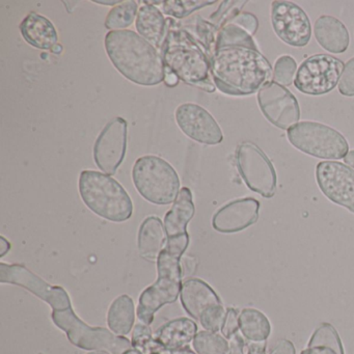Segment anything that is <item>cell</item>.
Returning <instances> with one entry per match:
<instances>
[{
  "instance_id": "cell-37",
  "label": "cell",
  "mask_w": 354,
  "mask_h": 354,
  "mask_svg": "<svg viewBox=\"0 0 354 354\" xmlns=\"http://www.w3.org/2000/svg\"><path fill=\"white\" fill-rule=\"evenodd\" d=\"M179 77L173 71H171L169 68H165V84L167 86L174 88L179 84Z\"/></svg>"
},
{
  "instance_id": "cell-39",
  "label": "cell",
  "mask_w": 354,
  "mask_h": 354,
  "mask_svg": "<svg viewBox=\"0 0 354 354\" xmlns=\"http://www.w3.org/2000/svg\"><path fill=\"white\" fill-rule=\"evenodd\" d=\"M0 241H1V244H0V257L3 258L8 252H9L10 248H11V244H10L9 241L6 240L5 237H0Z\"/></svg>"
},
{
  "instance_id": "cell-23",
  "label": "cell",
  "mask_w": 354,
  "mask_h": 354,
  "mask_svg": "<svg viewBox=\"0 0 354 354\" xmlns=\"http://www.w3.org/2000/svg\"><path fill=\"white\" fill-rule=\"evenodd\" d=\"M167 244L165 225L159 217L149 216L142 221L138 231V252L147 261L158 260Z\"/></svg>"
},
{
  "instance_id": "cell-30",
  "label": "cell",
  "mask_w": 354,
  "mask_h": 354,
  "mask_svg": "<svg viewBox=\"0 0 354 354\" xmlns=\"http://www.w3.org/2000/svg\"><path fill=\"white\" fill-rule=\"evenodd\" d=\"M131 343L132 347L142 354H151L159 346L158 342L153 335L152 329L144 323L134 326Z\"/></svg>"
},
{
  "instance_id": "cell-42",
  "label": "cell",
  "mask_w": 354,
  "mask_h": 354,
  "mask_svg": "<svg viewBox=\"0 0 354 354\" xmlns=\"http://www.w3.org/2000/svg\"><path fill=\"white\" fill-rule=\"evenodd\" d=\"M51 53H55V55H59L63 53V46L61 44L55 45L53 49H51Z\"/></svg>"
},
{
  "instance_id": "cell-17",
  "label": "cell",
  "mask_w": 354,
  "mask_h": 354,
  "mask_svg": "<svg viewBox=\"0 0 354 354\" xmlns=\"http://www.w3.org/2000/svg\"><path fill=\"white\" fill-rule=\"evenodd\" d=\"M196 213V207L189 188L183 187L180 190L177 200L174 203L171 210L165 216V230L167 234L165 248L174 252H181L187 250L189 236L187 225Z\"/></svg>"
},
{
  "instance_id": "cell-25",
  "label": "cell",
  "mask_w": 354,
  "mask_h": 354,
  "mask_svg": "<svg viewBox=\"0 0 354 354\" xmlns=\"http://www.w3.org/2000/svg\"><path fill=\"white\" fill-rule=\"evenodd\" d=\"M136 321L134 302L128 295H122L113 300L107 313L109 329L118 335H126L133 328Z\"/></svg>"
},
{
  "instance_id": "cell-29",
  "label": "cell",
  "mask_w": 354,
  "mask_h": 354,
  "mask_svg": "<svg viewBox=\"0 0 354 354\" xmlns=\"http://www.w3.org/2000/svg\"><path fill=\"white\" fill-rule=\"evenodd\" d=\"M216 1L207 0H167L163 1L162 12L165 15L173 16L177 19L188 17L198 10L214 5Z\"/></svg>"
},
{
  "instance_id": "cell-15",
  "label": "cell",
  "mask_w": 354,
  "mask_h": 354,
  "mask_svg": "<svg viewBox=\"0 0 354 354\" xmlns=\"http://www.w3.org/2000/svg\"><path fill=\"white\" fill-rule=\"evenodd\" d=\"M319 188L328 200L354 213V169L337 161H322L316 167Z\"/></svg>"
},
{
  "instance_id": "cell-13",
  "label": "cell",
  "mask_w": 354,
  "mask_h": 354,
  "mask_svg": "<svg viewBox=\"0 0 354 354\" xmlns=\"http://www.w3.org/2000/svg\"><path fill=\"white\" fill-rule=\"evenodd\" d=\"M258 103L264 117L279 129L288 130L299 121L297 99L277 82H268L260 88Z\"/></svg>"
},
{
  "instance_id": "cell-9",
  "label": "cell",
  "mask_w": 354,
  "mask_h": 354,
  "mask_svg": "<svg viewBox=\"0 0 354 354\" xmlns=\"http://www.w3.org/2000/svg\"><path fill=\"white\" fill-rule=\"evenodd\" d=\"M236 163L244 183L266 198L277 192V177L272 163L256 145L243 142L236 151Z\"/></svg>"
},
{
  "instance_id": "cell-26",
  "label": "cell",
  "mask_w": 354,
  "mask_h": 354,
  "mask_svg": "<svg viewBox=\"0 0 354 354\" xmlns=\"http://www.w3.org/2000/svg\"><path fill=\"white\" fill-rule=\"evenodd\" d=\"M239 326L248 339L262 341L270 333V324L266 317L254 308H245L239 317Z\"/></svg>"
},
{
  "instance_id": "cell-22",
  "label": "cell",
  "mask_w": 354,
  "mask_h": 354,
  "mask_svg": "<svg viewBox=\"0 0 354 354\" xmlns=\"http://www.w3.org/2000/svg\"><path fill=\"white\" fill-rule=\"evenodd\" d=\"M315 38L325 50L335 55L344 53L349 47V32L341 20L333 16H321L315 22Z\"/></svg>"
},
{
  "instance_id": "cell-43",
  "label": "cell",
  "mask_w": 354,
  "mask_h": 354,
  "mask_svg": "<svg viewBox=\"0 0 354 354\" xmlns=\"http://www.w3.org/2000/svg\"><path fill=\"white\" fill-rule=\"evenodd\" d=\"M88 354H111V352L103 351V350H97V351H91Z\"/></svg>"
},
{
  "instance_id": "cell-3",
  "label": "cell",
  "mask_w": 354,
  "mask_h": 354,
  "mask_svg": "<svg viewBox=\"0 0 354 354\" xmlns=\"http://www.w3.org/2000/svg\"><path fill=\"white\" fill-rule=\"evenodd\" d=\"M169 32L161 49L165 67L169 68L188 86L213 93L214 84L210 73V62L196 39L182 30L173 19H167Z\"/></svg>"
},
{
  "instance_id": "cell-33",
  "label": "cell",
  "mask_w": 354,
  "mask_h": 354,
  "mask_svg": "<svg viewBox=\"0 0 354 354\" xmlns=\"http://www.w3.org/2000/svg\"><path fill=\"white\" fill-rule=\"evenodd\" d=\"M339 91L343 96L354 97V57L345 64L339 82Z\"/></svg>"
},
{
  "instance_id": "cell-1",
  "label": "cell",
  "mask_w": 354,
  "mask_h": 354,
  "mask_svg": "<svg viewBox=\"0 0 354 354\" xmlns=\"http://www.w3.org/2000/svg\"><path fill=\"white\" fill-rule=\"evenodd\" d=\"M209 62L213 84L230 96L254 94L272 73L270 63L260 53L252 36L234 24L219 30Z\"/></svg>"
},
{
  "instance_id": "cell-32",
  "label": "cell",
  "mask_w": 354,
  "mask_h": 354,
  "mask_svg": "<svg viewBox=\"0 0 354 354\" xmlns=\"http://www.w3.org/2000/svg\"><path fill=\"white\" fill-rule=\"evenodd\" d=\"M225 315L223 304L219 306H211L207 308L202 315H201V325L206 330L217 333L219 329L223 328V322H225Z\"/></svg>"
},
{
  "instance_id": "cell-21",
  "label": "cell",
  "mask_w": 354,
  "mask_h": 354,
  "mask_svg": "<svg viewBox=\"0 0 354 354\" xmlns=\"http://www.w3.org/2000/svg\"><path fill=\"white\" fill-rule=\"evenodd\" d=\"M142 3L144 6L138 9L136 16V30L145 40L161 50L169 32V24L158 8L148 1H142Z\"/></svg>"
},
{
  "instance_id": "cell-35",
  "label": "cell",
  "mask_w": 354,
  "mask_h": 354,
  "mask_svg": "<svg viewBox=\"0 0 354 354\" xmlns=\"http://www.w3.org/2000/svg\"><path fill=\"white\" fill-rule=\"evenodd\" d=\"M238 326H239V317H238V310L235 308H229L225 315V322H223V335L225 337H231L232 335H235L237 331Z\"/></svg>"
},
{
  "instance_id": "cell-27",
  "label": "cell",
  "mask_w": 354,
  "mask_h": 354,
  "mask_svg": "<svg viewBox=\"0 0 354 354\" xmlns=\"http://www.w3.org/2000/svg\"><path fill=\"white\" fill-rule=\"evenodd\" d=\"M138 6L133 0L122 1L120 5L113 7L105 18V28L111 30H127L136 20Z\"/></svg>"
},
{
  "instance_id": "cell-11",
  "label": "cell",
  "mask_w": 354,
  "mask_h": 354,
  "mask_svg": "<svg viewBox=\"0 0 354 354\" xmlns=\"http://www.w3.org/2000/svg\"><path fill=\"white\" fill-rule=\"evenodd\" d=\"M0 283H13L28 290L48 304L53 310L72 308L69 294L64 288L51 286L38 275L19 264L0 263Z\"/></svg>"
},
{
  "instance_id": "cell-41",
  "label": "cell",
  "mask_w": 354,
  "mask_h": 354,
  "mask_svg": "<svg viewBox=\"0 0 354 354\" xmlns=\"http://www.w3.org/2000/svg\"><path fill=\"white\" fill-rule=\"evenodd\" d=\"M94 3H98V5L103 6H118L122 3L120 0H115V1H104V0H94Z\"/></svg>"
},
{
  "instance_id": "cell-36",
  "label": "cell",
  "mask_w": 354,
  "mask_h": 354,
  "mask_svg": "<svg viewBox=\"0 0 354 354\" xmlns=\"http://www.w3.org/2000/svg\"><path fill=\"white\" fill-rule=\"evenodd\" d=\"M152 354H198L192 351L189 347L182 348V349L169 350L163 347L162 345L159 346Z\"/></svg>"
},
{
  "instance_id": "cell-19",
  "label": "cell",
  "mask_w": 354,
  "mask_h": 354,
  "mask_svg": "<svg viewBox=\"0 0 354 354\" xmlns=\"http://www.w3.org/2000/svg\"><path fill=\"white\" fill-rule=\"evenodd\" d=\"M181 304L184 310L196 320L211 306L221 304L214 290L202 279H190L182 286Z\"/></svg>"
},
{
  "instance_id": "cell-4",
  "label": "cell",
  "mask_w": 354,
  "mask_h": 354,
  "mask_svg": "<svg viewBox=\"0 0 354 354\" xmlns=\"http://www.w3.org/2000/svg\"><path fill=\"white\" fill-rule=\"evenodd\" d=\"M78 188L86 206L106 221L123 223L133 213V203L125 188L106 174L82 171Z\"/></svg>"
},
{
  "instance_id": "cell-44",
  "label": "cell",
  "mask_w": 354,
  "mask_h": 354,
  "mask_svg": "<svg viewBox=\"0 0 354 354\" xmlns=\"http://www.w3.org/2000/svg\"><path fill=\"white\" fill-rule=\"evenodd\" d=\"M124 354H142L138 350L134 349V348H131V349L128 350Z\"/></svg>"
},
{
  "instance_id": "cell-20",
  "label": "cell",
  "mask_w": 354,
  "mask_h": 354,
  "mask_svg": "<svg viewBox=\"0 0 354 354\" xmlns=\"http://www.w3.org/2000/svg\"><path fill=\"white\" fill-rule=\"evenodd\" d=\"M19 30L30 46L41 50H51L59 42V34L53 22L36 12L22 20Z\"/></svg>"
},
{
  "instance_id": "cell-8",
  "label": "cell",
  "mask_w": 354,
  "mask_h": 354,
  "mask_svg": "<svg viewBox=\"0 0 354 354\" xmlns=\"http://www.w3.org/2000/svg\"><path fill=\"white\" fill-rule=\"evenodd\" d=\"M287 136L292 146L316 158L344 159L349 150L339 132L318 122H299L287 130Z\"/></svg>"
},
{
  "instance_id": "cell-24",
  "label": "cell",
  "mask_w": 354,
  "mask_h": 354,
  "mask_svg": "<svg viewBox=\"0 0 354 354\" xmlns=\"http://www.w3.org/2000/svg\"><path fill=\"white\" fill-rule=\"evenodd\" d=\"M198 333V325L189 318H178L169 321L155 333V339L169 350L188 347Z\"/></svg>"
},
{
  "instance_id": "cell-40",
  "label": "cell",
  "mask_w": 354,
  "mask_h": 354,
  "mask_svg": "<svg viewBox=\"0 0 354 354\" xmlns=\"http://www.w3.org/2000/svg\"><path fill=\"white\" fill-rule=\"evenodd\" d=\"M344 161H345L346 165H349L351 169H354V150L347 153Z\"/></svg>"
},
{
  "instance_id": "cell-38",
  "label": "cell",
  "mask_w": 354,
  "mask_h": 354,
  "mask_svg": "<svg viewBox=\"0 0 354 354\" xmlns=\"http://www.w3.org/2000/svg\"><path fill=\"white\" fill-rule=\"evenodd\" d=\"M243 342L240 339L239 335H235L232 339L231 347H230L229 354H242V346Z\"/></svg>"
},
{
  "instance_id": "cell-2",
  "label": "cell",
  "mask_w": 354,
  "mask_h": 354,
  "mask_svg": "<svg viewBox=\"0 0 354 354\" xmlns=\"http://www.w3.org/2000/svg\"><path fill=\"white\" fill-rule=\"evenodd\" d=\"M105 51L113 67L129 82L155 86L165 82L161 53L133 30H113L105 36Z\"/></svg>"
},
{
  "instance_id": "cell-31",
  "label": "cell",
  "mask_w": 354,
  "mask_h": 354,
  "mask_svg": "<svg viewBox=\"0 0 354 354\" xmlns=\"http://www.w3.org/2000/svg\"><path fill=\"white\" fill-rule=\"evenodd\" d=\"M296 73H297V63L290 55H283L275 62L273 80L277 84L286 86H291Z\"/></svg>"
},
{
  "instance_id": "cell-7",
  "label": "cell",
  "mask_w": 354,
  "mask_h": 354,
  "mask_svg": "<svg viewBox=\"0 0 354 354\" xmlns=\"http://www.w3.org/2000/svg\"><path fill=\"white\" fill-rule=\"evenodd\" d=\"M53 322L65 331L72 345L88 351L111 352V354H124L131 349L132 343L127 337L115 335L104 327H92L80 320L73 308L53 310Z\"/></svg>"
},
{
  "instance_id": "cell-10",
  "label": "cell",
  "mask_w": 354,
  "mask_h": 354,
  "mask_svg": "<svg viewBox=\"0 0 354 354\" xmlns=\"http://www.w3.org/2000/svg\"><path fill=\"white\" fill-rule=\"evenodd\" d=\"M344 70L341 59L328 55H315L302 62L294 84L299 92L320 96L337 86Z\"/></svg>"
},
{
  "instance_id": "cell-6",
  "label": "cell",
  "mask_w": 354,
  "mask_h": 354,
  "mask_svg": "<svg viewBox=\"0 0 354 354\" xmlns=\"http://www.w3.org/2000/svg\"><path fill=\"white\" fill-rule=\"evenodd\" d=\"M132 180L138 194L152 204L169 205L179 196V176L160 157L146 155L138 158L132 169Z\"/></svg>"
},
{
  "instance_id": "cell-14",
  "label": "cell",
  "mask_w": 354,
  "mask_h": 354,
  "mask_svg": "<svg viewBox=\"0 0 354 354\" xmlns=\"http://www.w3.org/2000/svg\"><path fill=\"white\" fill-rule=\"evenodd\" d=\"M271 22L277 36L292 47H306L312 36V26L306 12L290 1H273Z\"/></svg>"
},
{
  "instance_id": "cell-12",
  "label": "cell",
  "mask_w": 354,
  "mask_h": 354,
  "mask_svg": "<svg viewBox=\"0 0 354 354\" xmlns=\"http://www.w3.org/2000/svg\"><path fill=\"white\" fill-rule=\"evenodd\" d=\"M128 125L123 118H113L99 133L94 145V160L98 169L113 176L125 158Z\"/></svg>"
},
{
  "instance_id": "cell-18",
  "label": "cell",
  "mask_w": 354,
  "mask_h": 354,
  "mask_svg": "<svg viewBox=\"0 0 354 354\" xmlns=\"http://www.w3.org/2000/svg\"><path fill=\"white\" fill-rule=\"evenodd\" d=\"M260 202L254 198H239L221 207L212 218L215 231L223 234L243 231L257 223Z\"/></svg>"
},
{
  "instance_id": "cell-16",
  "label": "cell",
  "mask_w": 354,
  "mask_h": 354,
  "mask_svg": "<svg viewBox=\"0 0 354 354\" xmlns=\"http://www.w3.org/2000/svg\"><path fill=\"white\" fill-rule=\"evenodd\" d=\"M176 122L185 136L200 144L218 145L223 134L214 118L201 105L184 103L175 113Z\"/></svg>"
},
{
  "instance_id": "cell-5",
  "label": "cell",
  "mask_w": 354,
  "mask_h": 354,
  "mask_svg": "<svg viewBox=\"0 0 354 354\" xmlns=\"http://www.w3.org/2000/svg\"><path fill=\"white\" fill-rule=\"evenodd\" d=\"M181 252L163 248L157 260L158 279L147 288L138 300V314L140 322L150 325L155 314L165 304L177 301L182 289Z\"/></svg>"
},
{
  "instance_id": "cell-28",
  "label": "cell",
  "mask_w": 354,
  "mask_h": 354,
  "mask_svg": "<svg viewBox=\"0 0 354 354\" xmlns=\"http://www.w3.org/2000/svg\"><path fill=\"white\" fill-rule=\"evenodd\" d=\"M192 346L198 354H229L230 352L227 339L212 331L204 330L196 333Z\"/></svg>"
},
{
  "instance_id": "cell-34",
  "label": "cell",
  "mask_w": 354,
  "mask_h": 354,
  "mask_svg": "<svg viewBox=\"0 0 354 354\" xmlns=\"http://www.w3.org/2000/svg\"><path fill=\"white\" fill-rule=\"evenodd\" d=\"M229 24H236V26H240V28H243L245 32H248L250 36H254L259 28L258 19H257L256 16L252 15V13L238 14Z\"/></svg>"
}]
</instances>
